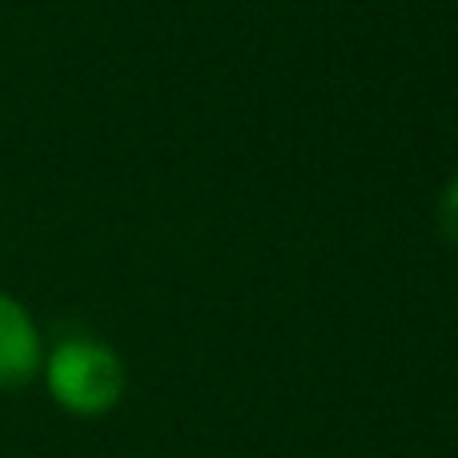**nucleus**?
<instances>
[{
    "label": "nucleus",
    "instance_id": "obj_1",
    "mask_svg": "<svg viewBox=\"0 0 458 458\" xmlns=\"http://www.w3.org/2000/svg\"><path fill=\"white\" fill-rule=\"evenodd\" d=\"M45 374L48 394L81 419L113 411L121 403V390H125V366L97 338H64L48 354Z\"/></svg>",
    "mask_w": 458,
    "mask_h": 458
},
{
    "label": "nucleus",
    "instance_id": "obj_2",
    "mask_svg": "<svg viewBox=\"0 0 458 458\" xmlns=\"http://www.w3.org/2000/svg\"><path fill=\"white\" fill-rule=\"evenodd\" d=\"M40 366H45V350H40V334L29 310L0 293V390L29 386Z\"/></svg>",
    "mask_w": 458,
    "mask_h": 458
},
{
    "label": "nucleus",
    "instance_id": "obj_3",
    "mask_svg": "<svg viewBox=\"0 0 458 458\" xmlns=\"http://www.w3.org/2000/svg\"><path fill=\"white\" fill-rule=\"evenodd\" d=\"M438 222H443V233L451 237V242H458V174H454V182L446 185L443 201H438Z\"/></svg>",
    "mask_w": 458,
    "mask_h": 458
}]
</instances>
